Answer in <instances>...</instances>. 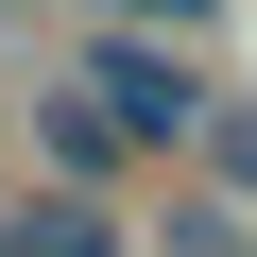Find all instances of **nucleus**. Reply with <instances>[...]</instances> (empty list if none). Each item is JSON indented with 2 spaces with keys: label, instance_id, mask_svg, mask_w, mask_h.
<instances>
[{
  "label": "nucleus",
  "instance_id": "obj_1",
  "mask_svg": "<svg viewBox=\"0 0 257 257\" xmlns=\"http://www.w3.org/2000/svg\"><path fill=\"white\" fill-rule=\"evenodd\" d=\"M69 86H86V103H103L138 155H189V138H206V103H223V86H206L172 35H86V52H69Z\"/></svg>",
  "mask_w": 257,
  "mask_h": 257
},
{
  "label": "nucleus",
  "instance_id": "obj_2",
  "mask_svg": "<svg viewBox=\"0 0 257 257\" xmlns=\"http://www.w3.org/2000/svg\"><path fill=\"white\" fill-rule=\"evenodd\" d=\"M120 172H138V138H120L86 86H52V103H35V189H86V206H103Z\"/></svg>",
  "mask_w": 257,
  "mask_h": 257
},
{
  "label": "nucleus",
  "instance_id": "obj_3",
  "mask_svg": "<svg viewBox=\"0 0 257 257\" xmlns=\"http://www.w3.org/2000/svg\"><path fill=\"white\" fill-rule=\"evenodd\" d=\"M0 257H120V206H86V189H18V206H0Z\"/></svg>",
  "mask_w": 257,
  "mask_h": 257
},
{
  "label": "nucleus",
  "instance_id": "obj_4",
  "mask_svg": "<svg viewBox=\"0 0 257 257\" xmlns=\"http://www.w3.org/2000/svg\"><path fill=\"white\" fill-rule=\"evenodd\" d=\"M155 240H172V257H257V223H240L223 189H172V206H155Z\"/></svg>",
  "mask_w": 257,
  "mask_h": 257
},
{
  "label": "nucleus",
  "instance_id": "obj_5",
  "mask_svg": "<svg viewBox=\"0 0 257 257\" xmlns=\"http://www.w3.org/2000/svg\"><path fill=\"white\" fill-rule=\"evenodd\" d=\"M189 155H206L223 206H257V103H206V138H189Z\"/></svg>",
  "mask_w": 257,
  "mask_h": 257
},
{
  "label": "nucleus",
  "instance_id": "obj_6",
  "mask_svg": "<svg viewBox=\"0 0 257 257\" xmlns=\"http://www.w3.org/2000/svg\"><path fill=\"white\" fill-rule=\"evenodd\" d=\"M69 18H103V35H172V52H189V35H206V0H69Z\"/></svg>",
  "mask_w": 257,
  "mask_h": 257
}]
</instances>
